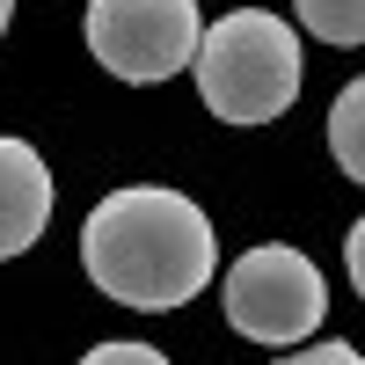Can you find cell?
Returning a JSON list of instances; mask_svg holds the SVG:
<instances>
[{"label": "cell", "mask_w": 365, "mask_h": 365, "mask_svg": "<svg viewBox=\"0 0 365 365\" xmlns=\"http://www.w3.org/2000/svg\"><path fill=\"white\" fill-rule=\"evenodd\" d=\"M8 15H15V0H0V29H8Z\"/></svg>", "instance_id": "8fae6325"}, {"label": "cell", "mask_w": 365, "mask_h": 365, "mask_svg": "<svg viewBox=\"0 0 365 365\" xmlns=\"http://www.w3.org/2000/svg\"><path fill=\"white\" fill-rule=\"evenodd\" d=\"M299 29L322 44H365V0H292Z\"/></svg>", "instance_id": "52a82bcc"}, {"label": "cell", "mask_w": 365, "mask_h": 365, "mask_svg": "<svg viewBox=\"0 0 365 365\" xmlns=\"http://www.w3.org/2000/svg\"><path fill=\"white\" fill-rule=\"evenodd\" d=\"M220 299H227V322L241 329L249 344H307L314 329L329 322V285L322 270L285 249V241H263V249L234 256L227 278H220Z\"/></svg>", "instance_id": "3957f363"}, {"label": "cell", "mask_w": 365, "mask_h": 365, "mask_svg": "<svg viewBox=\"0 0 365 365\" xmlns=\"http://www.w3.org/2000/svg\"><path fill=\"white\" fill-rule=\"evenodd\" d=\"M344 263H351V285H358V299H365V220L344 234Z\"/></svg>", "instance_id": "30bf717a"}, {"label": "cell", "mask_w": 365, "mask_h": 365, "mask_svg": "<svg viewBox=\"0 0 365 365\" xmlns=\"http://www.w3.org/2000/svg\"><path fill=\"white\" fill-rule=\"evenodd\" d=\"M51 227V168L29 139H0V256L37 249Z\"/></svg>", "instance_id": "5b68a950"}, {"label": "cell", "mask_w": 365, "mask_h": 365, "mask_svg": "<svg viewBox=\"0 0 365 365\" xmlns=\"http://www.w3.org/2000/svg\"><path fill=\"white\" fill-rule=\"evenodd\" d=\"M197 96L220 125L285 117L299 96V29L263 8H234L227 22H212L197 44Z\"/></svg>", "instance_id": "7a4b0ae2"}, {"label": "cell", "mask_w": 365, "mask_h": 365, "mask_svg": "<svg viewBox=\"0 0 365 365\" xmlns=\"http://www.w3.org/2000/svg\"><path fill=\"white\" fill-rule=\"evenodd\" d=\"M81 263L110 299L146 314L190 307V299L212 285L220 270V241H212V220L182 197L161 190V182H132V190H110L81 227Z\"/></svg>", "instance_id": "6da1fadb"}, {"label": "cell", "mask_w": 365, "mask_h": 365, "mask_svg": "<svg viewBox=\"0 0 365 365\" xmlns=\"http://www.w3.org/2000/svg\"><path fill=\"white\" fill-rule=\"evenodd\" d=\"M278 365H365L351 344H307V351H292V358H278Z\"/></svg>", "instance_id": "9c48e42d"}, {"label": "cell", "mask_w": 365, "mask_h": 365, "mask_svg": "<svg viewBox=\"0 0 365 365\" xmlns=\"http://www.w3.org/2000/svg\"><path fill=\"white\" fill-rule=\"evenodd\" d=\"M197 0H88V51L117 81H175L197 66Z\"/></svg>", "instance_id": "277c9868"}, {"label": "cell", "mask_w": 365, "mask_h": 365, "mask_svg": "<svg viewBox=\"0 0 365 365\" xmlns=\"http://www.w3.org/2000/svg\"><path fill=\"white\" fill-rule=\"evenodd\" d=\"M329 154H336V168L351 182H365V73L329 103Z\"/></svg>", "instance_id": "8992f818"}, {"label": "cell", "mask_w": 365, "mask_h": 365, "mask_svg": "<svg viewBox=\"0 0 365 365\" xmlns=\"http://www.w3.org/2000/svg\"><path fill=\"white\" fill-rule=\"evenodd\" d=\"M81 365H168V358H161L154 344H96Z\"/></svg>", "instance_id": "ba28073f"}]
</instances>
